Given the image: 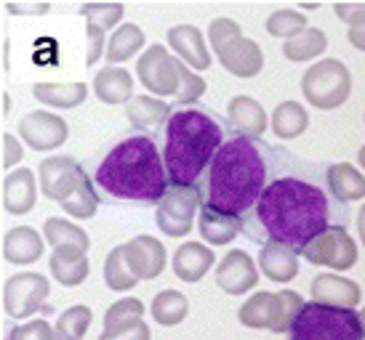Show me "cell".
Segmentation results:
<instances>
[{"instance_id": "obj_50", "label": "cell", "mask_w": 365, "mask_h": 340, "mask_svg": "<svg viewBox=\"0 0 365 340\" xmlns=\"http://www.w3.org/2000/svg\"><path fill=\"white\" fill-rule=\"evenodd\" d=\"M346 41L349 46L357 51H365V27H355V30H346Z\"/></svg>"}, {"instance_id": "obj_35", "label": "cell", "mask_w": 365, "mask_h": 340, "mask_svg": "<svg viewBox=\"0 0 365 340\" xmlns=\"http://www.w3.org/2000/svg\"><path fill=\"white\" fill-rule=\"evenodd\" d=\"M104 282H107V287L112 292H128L136 287L139 277L128 269V263H125V248L123 245H118V248H112L107 253V258H104Z\"/></svg>"}, {"instance_id": "obj_42", "label": "cell", "mask_w": 365, "mask_h": 340, "mask_svg": "<svg viewBox=\"0 0 365 340\" xmlns=\"http://www.w3.org/2000/svg\"><path fill=\"white\" fill-rule=\"evenodd\" d=\"M144 317V303L139 298H120L104 311V330L118 327L128 319H142Z\"/></svg>"}, {"instance_id": "obj_46", "label": "cell", "mask_w": 365, "mask_h": 340, "mask_svg": "<svg viewBox=\"0 0 365 340\" xmlns=\"http://www.w3.org/2000/svg\"><path fill=\"white\" fill-rule=\"evenodd\" d=\"M86 41H88V53H86V67H93L99 56H102L104 46H107V38H104V30L93 21H86Z\"/></svg>"}, {"instance_id": "obj_17", "label": "cell", "mask_w": 365, "mask_h": 340, "mask_svg": "<svg viewBox=\"0 0 365 340\" xmlns=\"http://www.w3.org/2000/svg\"><path fill=\"white\" fill-rule=\"evenodd\" d=\"M309 295L317 303L336 306V309H355L360 303V285L339 274H317L309 285Z\"/></svg>"}, {"instance_id": "obj_20", "label": "cell", "mask_w": 365, "mask_h": 340, "mask_svg": "<svg viewBox=\"0 0 365 340\" xmlns=\"http://www.w3.org/2000/svg\"><path fill=\"white\" fill-rule=\"evenodd\" d=\"M299 255L302 253L291 248V245L269 240L264 242L262 250H259V269L264 271L267 280L285 285V282H291L299 274Z\"/></svg>"}, {"instance_id": "obj_10", "label": "cell", "mask_w": 365, "mask_h": 340, "mask_svg": "<svg viewBox=\"0 0 365 340\" xmlns=\"http://www.w3.org/2000/svg\"><path fill=\"white\" fill-rule=\"evenodd\" d=\"M302 255L307 258V263L314 266H328L334 271H349L357 263V242L349 237L346 229H328L325 234H320L317 240H312L307 245Z\"/></svg>"}, {"instance_id": "obj_40", "label": "cell", "mask_w": 365, "mask_h": 340, "mask_svg": "<svg viewBox=\"0 0 365 340\" xmlns=\"http://www.w3.org/2000/svg\"><path fill=\"white\" fill-rule=\"evenodd\" d=\"M176 59H179V56H176ZM205 88H208V83L179 59V88H176V96H173V99L179 101V104H195V101L205 93Z\"/></svg>"}, {"instance_id": "obj_38", "label": "cell", "mask_w": 365, "mask_h": 340, "mask_svg": "<svg viewBox=\"0 0 365 340\" xmlns=\"http://www.w3.org/2000/svg\"><path fill=\"white\" fill-rule=\"evenodd\" d=\"M91 319L93 311L88 306H72L61 311V317L56 319V332L61 340H83V335L91 327Z\"/></svg>"}, {"instance_id": "obj_8", "label": "cell", "mask_w": 365, "mask_h": 340, "mask_svg": "<svg viewBox=\"0 0 365 340\" xmlns=\"http://www.w3.org/2000/svg\"><path fill=\"white\" fill-rule=\"evenodd\" d=\"M51 295L48 277L35 271H21L9 277L3 285V311L11 319H30L32 314L46 311V300Z\"/></svg>"}, {"instance_id": "obj_32", "label": "cell", "mask_w": 365, "mask_h": 340, "mask_svg": "<svg viewBox=\"0 0 365 340\" xmlns=\"http://www.w3.org/2000/svg\"><path fill=\"white\" fill-rule=\"evenodd\" d=\"M43 234L53 250L56 248H78V250L88 253V248H91V237L67 218H46Z\"/></svg>"}, {"instance_id": "obj_25", "label": "cell", "mask_w": 365, "mask_h": 340, "mask_svg": "<svg viewBox=\"0 0 365 340\" xmlns=\"http://www.w3.org/2000/svg\"><path fill=\"white\" fill-rule=\"evenodd\" d=\"M93 93L102 104H131L133 101V78L123 67H104L93 78Z\"/></svg>"}, {"instance_id": "obj_41", "label": "cell", "mask_w": 365, "mask_h": 340, "mask_svg": "<svg viewBox=\"0 0 365 340\" xmlns=\"http://www.w3.org/2000/svg\"><path fill=\"white\" fill-rule=\"evenodd\" d=\"M81 14L86 16V21H93L102 30L115 32V24L123 19L125 6L123 3H86V6H81Z\"/></svg>"}, {"instance_id": "obj_48", "label": "cell", "mask_w": 365, "mask_h": 340, "mask_svg": "<svg viewBox=\"0 0 365 340\" xmlns=\"http://www.w3.org/2000/svg\"><path fill=\"white\" fill-rule=\"evenodd\" d=\"M21 154H24L21 141L16 136H11V133H3V168L11 170L14 165H19Z\"/></svg>"}, {"instance_id": "obj_52", "label": "cell", "mask_w": 365, "mask_h": 340, "mask_svg": "<svg viewBox=\"0 0 365 340\" xmlns=\"http://www.w3.org/2000/svg\"><path fill=\"white\" fill-rule=\"evenodd\" d=\"M357 162H360V168L365 170V147H360V152H357Z\"/></svg>"}, {"instance_id": "obj_15", "label": "cell", "mask_w": 365, "mask_h": 340, "mask_svg": "<svg viewBox=\"0 0 365 340\" xmlns=\"http://www.w3.org/2000/svg\"><path fill=\"white\" fill-rule=\"evenodd\" d=\"M222 67L235 78H256L264 70V53L251 38H235L216 51Z\"/></svg>"}, {"instance_id": "obj_12", "label": "cell", "mask_w": 365, "mask_h": 340, "mask_svg": "<svg viewBox=\"0 0 365 340\" xmlns=\"http://www.w3.org/2000/svg\"><path fill=\"white\" fill-rule=\"evenodd\" d=\"M70 136L67 122L61 120L59 115L46 110L27 112L19 120V139L35 152H51L59 149L61 144Z\"/></svg>"}, {"instance_id": "obj_43", "label": "cell", "mask_w": 365, "mask_h": 340, "mask_svg": "<svg viewBox=\"0 0 365 340\" xmlns=\"http://www.w3.org/2000/svg\"><path fill=\"white\" fill-rule=\"evenodd\" d=\"M9 340H61L56 327H51L46 319H30L27 324H16L11 330Z\"/></svg>"}, {"instance_id": "obj_34", "label": "cell", "mask_w": 365, "mask_h": 340, "mask_svg": "<svg viewBox=\"0 0 365 340\" xmlns=\"http://www.w3.org/2000/svg\"><path fill=\"white\" fill-rule=\"evenodd\" d=\"M325 48H328V38H325L323 30L317 27H309L307 32H302L299 38L283 43V56L294 64H302V61H312L317 56H323Z\"/></svg>"}, {"instance_id": "obj_33", "label": "cell", "mask_w": 365, "mask_h": 340, "mask_svg": "<svg viewBox=\"0 0 365 340\" xmlns=\"http://www.w3.org/2000/svg\"><path fill=\"white\" fill-rule=\"evenodd\" d=\"M150 311H153V319L158 324H163V327H176L190 314V300L179 290H163L153 298Z\"/></svg>"}, {"instance_id": "obj_4", "label": "cell", "mask_w": 365, "mask_h": 340, "mask_svg": "<svg viewBox=\"0 0 365 340\" xmlns=\"http://www.w3.org/2000/svg\"><path fill=\"white\" fill-rule=\"evenodd\" d=\"M227 130L200 107L176 110L163 128V160L171 186H197L227 144Z\"/></svg>"}, {"instance_id": "obj_7", "label": "cell", "mask_w": 365, "mask_h": 340, "mask_svg": "<svg viewBox=\"0 0 365 340\" xmlns=\"http://www.w3.org/2000/svg\"><path fill=\"white\" fill-rule=\"evenodd\" d=\"M205 205L203 189L197 186H171L168 194L160 200L158 213H155V223L165 237H184L190 234L195 226V216Z\"/></svg>"}, {"instance_id": "obj_55", "label": "cell", "mask_w": 365, "mask_h": 340, "mask_svg": "<svg viewBox=\"0 0 365 340\" xmlns=\"http://www.w3.org/2000/svg\"><path fill=\"white\" fill-rule=\"evenodd\" d=\"M6 340H9V338H6Z\"/></svg>"}, {"instance_id": "obj_44", "label": "cell", "mask_w": 365, "mask_h": 340, "mask_svg": "<svg viewBox=\"0 0 365 340\" xmlns=\"http://www.w3.org/2000/svg\"><path fill=\"white\" fill-rule=\"evenodd\" d=\"M150 338H153V332H150L144 319H128L99 335V340H150Z\"/></svg>"}, {"instance_id": "obj_51", "label": "cell", "mask_w": 365, "mask_h": 340, "mask_svg": "<svg viewBox=\"0 0 365 340\" xmlns=\"http://www.w3.org/2000/svg\"><path fill=\"white\" fill-rule=\"evenodd\" d=\"M357 234H360V240H363V245H365V202H363V208H360V213H357Z\"/></svg>"}, {"instance_id": "obj_18", "label": "cell", "mask_w": 365, "mask_h": 340, "mask_svg": "<svg viewBox=\"0 0 365 340\" xmlns=\"http://www.w3.org/2000/svg\"><path fill=\"white\" fill-rule=\"evenodd\" d=\"M38 200V181L30 168L11 170L3 179V211L9 216H24L35 208Z\"/></svg>"}, {"instance_id": "obj_2", "label": "cell", "mask_w": 365, "mask_h": 340, "mask_svg": "<svg viewBox=\"0 0 365 340\" xmlns=\"http://www.w3.org/2000/svg\"><path fill=\"white\" fill-rule=\"evenodd\" d=\"M274 170V144L230 136L200 181L205 205L245 218L262 200Z\"/></svg>"}, {"instance_id": "obj_47", "label": "cell", "mask_w": 365, "mask_h": 340, "mask_svg": "<svg viewBox=\"0 0 365 340\" xmlns=\"http://www.w3.org/2000/svg\"><path fill=\"white\" fill-rule=\"evenodd\" d=\"M334 11L349 30L365 27V3H339V6H334Z\"/></svg>"}, {"instance_id": "obj_13", "label": "cell", "mask_w": 365, "mask_h": 340, "mask_svg": "<svg viewBox=\"0 0 365 340\" xmlns=\"http://www.w3.org/2000/svg\"><path fill=\"white\" fill-rule=\"evenodd\" d=\"M125 263L139 280H158L165 269V248L158 237L136 234L125 245Z\"/></svg>"}, {"instance_id": "obj_26", "label": "cell", "mask_w": 365, "mask_h": 340, "mask_svg": "<svg viewBox=\"0 0 365 340\" xmlns=\"http://www.w3.org/2000/svg\"><path fill=\"white\" fill-rule=\"evenodd\" d=\"M32 96L41 101L43 107L75 110L88 99V85L86 83H38V85H32Z\"/></svg>"}, {"instance_id": "obj_3", "label": "cell", "mask_w": 365, "mask_h": 340, "mask_svg": "<svg viewBox=\"0 0 365 340\" xmlns=\"http://www.w3.org/2000/svg\"><path fill=\"white\" fill-rule=\"evenodd\" d=\"M93 184L110 200L139 205H160L171 189L163 149L144 133L118 141L93 170Z\"/></svg>"}, {"instance_id": "obj_31", "label": "cell", "mask_w": 365, "mask_h": 340, "mask_svg": "<svg viewBox=\"0 0 365 340\" xmlns=\"http://www.w3.org/2000/svg\"><path fill=\"white\" fill-rule=\"evenodd\" d=\"M144 43H147V38H144L142 27H136L131 21L120 24V27L110 35V43H107V61H110V67L133 59V56L144 48Z\"/></svg>"}, {"instance_id": "obj_29", "label": "cell", "mask_w": 365, "mask_h": 340, "mask_svg": "<svg viewBox=\"0 0 365 340\" xmlns=\"http://www.w3.org/2000/svg\"><path fill=\"white\" fill-rule=\"evenodd\" d=\"M269 128L277 139L283 141L299 139L309 128V115L299 101H283V104L274 107L272 117H269Z\"/></svg>"}, {"instance_id": "obj_22", "label": "cell", "mask_w": 365, "mask_h": 340, "mask_svg": "<svg viewBox=\"0 0 365 340\" xmlns=\"http://www.w3.org/2000/svg\"><path fill=\"white\" fill-rule=\"evenodd\" d=\"M48 269H51V277L64 287H78L88 280V271H91V263H88V255L78 248H56L48 258Z\"/></svg>"}, {"instance_id": "obj_14", "label": "cell", "mask_w": 365, "mask_h": 340, "mask_svg": "<svg viewBox=\"0 0 365 340\" xmlns=\"http://www.w3.org/2000/svg\"><path fill=\"white\" fill-rule=\"evenodd\" d=\"M256 282H259L256 263L243 250H230L216 266V285L227 295H243V292L254 290Z\"/></svg>"}, {"instance_id": "obj_5", "label": "cell", "mask_w": 365, "mask_h": 340, "mask_svg": "<svg viewBox=\"0 0 365 340\" xmlns=\"http://www.w3.org/2000/svg\"><path fill=\"white\" fill-rule=\"evenodd\" d=\"M288 340H363L360 314L309 300L288 330Z\"/></svg>"}, {"instance_id": "obj_30", "label": "cell", "mask_w": 365, "mask_h": 340, "mask_svg": "<svg viewBox=\"0 0 365 340\" xmlns=\"http://www.w3.org/2000/svg\"><path fill=\"white\" fill-rule=\"evenodd\" d=\"M328 181H331V189L339 200L344 202H357L365 200V173L357 170L349 162H334L328 168Z\"/></svg>"}, {"instance_id": "obj_19", "label": "cell", "mask_w": 365, "mask_h": 340, "mask_svg": "<svg viewBox=\"0 0 365 340\" xmlns=\"http://www.w3.org/2000/svg\"><path fill=\"white\" fill-rule=\"evenodd\" d=\"M227 122L235 136H245V139H262L264 130L269 128L264 107L251 96H235L227 104Z\"/></svg>"}, {"instance_id": "obj_27", "label": "cell", "mask_w": 365, "mask_h": 340, "mask_svg": "<svg viewBox=\"0 0 365 340\" xmlns=\"http://www.w3.org/2000/svg\"><path fill=\"white\" fill-rule=\"evenodd\" d=\"M240 324L251 330H274L277 322V292H254L237 311Z\"/></svg>"}, {"instance_id": "obj_45", "label": "cell", "mask_w": 365, "mask_h": 340, "mask_svg": "<svg viewBox=\"0 0 365 340\" xmlns=\"http://www.w3.org/2000/svg\"><path fill=\"white\" fill-rule=\"evenodd\" d=\"M235 38H243V32H240V24H237L235 19L219 16V19L211 21V27H208V41H211L213 51H219L222 46L232 43Z\"/></svg>"}, {"instance_id": "obj_6", "label": "cell", "mask_w": 365, "mask_h": 340, "mask_svg": "<svg viewBox=\"0 0 365 340\" xmlns=\"http://www.w3.org/2000/svg\"><path fill=\"white\" fill-rule=\"evenodd\" d=\"M302 93L309 107L317 110H339L352 93L349 67L339 59H320L309 64L302 75Z\"/></svg>"}, {"instance_id": "obj_54", "label": "cell", "mask_w": 365, "mask_h": 340, "mask_svg": "<svg viewBox=\"0 0 365 340\" xmlns=\"http://www.w3.org/2000/svg\"><path fill=\"white\" fill-rule=\"evenodd\" d=\"M363 120H365V115H363Z\"/></svg>"}, {"instance_id": "obj_28", "label": "cell", "mask_w": 365, "mask_h": 340, "mask_svg": "<svg viewBox=\"0 0 365 340\" xmlns=\"http://www.w3.org/2000/svg\"><path fill=\"white\" fill-rule=\"evenodd\" d=\"M171 104L160 101L158 96H136V99L125 107V117L136 130L158 128L163 122L171 120Z\"/></svg>"}, {"instance_id": "obj_21", "label": "cell", "mask_w": 365, "mask_h": 340, "mask_svg": "<svg viewBox=\"0 0 365 340\" xmlns=\"http://www.w3.org/2000/svg\"><path fill=\"white\" fill-rule=\"evenodd\" d=\"M213 260H216V255H213L211 248H205L200 242H184V245H179V250L173 253L171 266L179 280L195 285L211 271Z\"/></svg>"}, {"instance_id": "obj_53", "label": "cell", "mask_w": 365, "mask_h": 340, "mask_svg": "<svg viewBox=\"0 0 365 340\" xmlns=\"http://www.w3.org/2000/svg\"><path fill=\"white\" fill-rule=\"evenodd\" d=\"M357 314H360V327H363V340H365V309L357 311Z\"/></svg>"}, {"instance_id": "obj_9", "label": "cell", "mask_w": 365, "mask_h": 340, "mask_svg": "<svg viewBox=\"0 0 365 340\" xmlns=\"http://www.w3.org/2000/svg\"><path fill=\"white\" fill-rule=\"evenodd\" d=\"M136 75L155 96H176L179 88V59L165 46H150L136 61Z\"/></svg>"}, {"instance_id": "obj_36", "label": "cell", "mask_w": 365, "mask_h": 340, "mask_svg": "<svg viewBox=\"0 0 365 340\" xmlns=\"http://www.w3.org/2000/svg\"><path fill=\"white\" fill-rule=\"evenodd\" d=\"M264 30L269 32L272 38H280V41H294L302 32H307V16L296 9H280L269 14L267 21H264Z\"/></svg>"}, {"instance_id": "obj_49", "label": "cell", "mask_w": 365, "mask_h": 340, "mask_svg": "<svg viewBox=\"0 0 365 340\" xmlns=\"http://www.w3.org/2000/svg\"><path fill=\"white\" fill-rule=\"evenodd\" d=\"M48 3H30V6H21V3H9L6 11L9 14H16V16H43V14H48Z\"/></svg>"}, {"instance_id": "obj_24", "label": "cell", "mask_w": 365, "mask_h": 340, "mask_svg": "<svg viewBox=\"0 0 365 340\" xmlns=\"http://www.w3.org/2000/svg\"><path fill=\"white\" fill-rule=\"evenodd\" d=\"M197 231L208 245H230L237 234H243V218L216 211L211 205H203L200 218H197Z\"/></svg>"}, {"instance_id": "obj_11", "label": "cell", "mask_w": 365, "mask_h": 340, "mask_svg": "<svg viewBox=\"0 0 365 340\" xmlns=\"http://www.w3.org/2000/svg\"><path fill=\"white\" fill-rule=\"evenodd\" d=\"M88 179V173L81 168V162L67 157V154H53L38 165V181L41 191L53 202H64L72 191Z\"/></svg>"}, {"instance_id": "obj_39", "label": "cell", "mask_w": 365, "mask_h": 340, "mask_svg": "<svg viewBox=\"0 0 365 340\" xmlns=\"http://www.w3.org/2000/svg\"><path fill=\"white\" fill-rule=\"evenodd\" d=\"M307 306V300L296 290H280L277 292V322H274L272 332H288L294 327L296 317L302 314Z\"/></svg>"}, {"instance_id": "obj_16", "label": "cell", "mask_w": 365, "mask_h": 340, "mask_svg": "<svg viewBox=\"0 0 365 340\" xmlns=\"http://www.w3.org/2000/svg\"><path fill=\"white\" fill-rule=\"evenodd\" d=\"M168 46L173 48V53L190 67V70L203 72L208 70L211 61V51L205 46L203 32L192 27V24H176L168 30Z\"/></svg>"}, {"instance_id": "obj_37", "label": "cell", "mask_w": 365, "mask_h": 340, "mask_svg": "<svg viewBox=\"0 0 365 340\" xmlns=\"http://www.w3.org/2000/svg\"><path fill=\"white\" fill-rule=\"evenodd\" d=\"M61 211L67 213V216H72V218H81V221L96 216V211H99V194H96L93 176H88L67 200L61 202Z\"/></svg>"}, {"instance_id": "obj_1", "label": "cell", "mask_w": 365, "mask_h": 340, "mask_svg": "<svg viewBox=\"0 0 365 340\" xmlns=\"http://www.w3.org/2000/svg\"><path fill=\"white\" fill-rule=\"evenodd\" d=\"M328 168L274 147L272 179L251 216L243 218L245 237L256 245L283 242L302 253L328 229H344L349 213L331 189Z\"/></svg>"}, {"instance_id": "obj_23", "label": "cell", "mask_w": 365, "mask_h": 340, "mask_svg": "<svg viewBox=\"0 0 365 340\" xmlns=\"http://www.w3.org/2000/svg\"><path fill=\"white\" fill-rule=\"evenodd\" d=\"M43 237L32 226H14L3 237V258L16 266H27L43 255Z\"/></svg>"}]
</instances>
